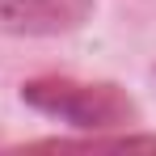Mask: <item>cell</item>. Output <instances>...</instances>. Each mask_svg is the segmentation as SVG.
<instances>
[{
    "label": "cell",
    "instance_id": "1",
    "mask_svg": "<svg viewBox=\"0 0 156 156\" xmlns=\"http://www.w3.org/2000/svg\"><path fill=\"white\" fill-rule=\"evenodd\" d=\"M21 101L55 122L76 131H122L139 122V105L110 80H76V76H34L21 84Z\"/></svg>",
    "mask_w": 156,
    "mask_h": 156
},
{
    "label": "cell",
    "instance_id": "2",
    "mask_svg": "<svg viewBox=\"0 0 156 156\" xmlns=\"http://www.w3.org/2000/svg\"><path fill=\"white\" fill-rule=\"evenodd\" d=\"M97 0H0V34L55 38L72 34L93 17Z\"/></svg>",
    "mask_w": 156,
    "mask_h": 156
}]
</instances>
